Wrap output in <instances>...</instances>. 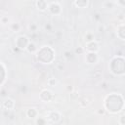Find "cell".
<instances>
[{
	"mask_svg": "<svg viewBox=\"0 0 125 125\" xmlns=\"http://www.w3.org/2000/svg\"><path fill=\"white\" fill-rule=\"evenodd\" d=\"M100 49V46H99V43L97 41H91V42H87L86 43V50L89 51V52H92V53H97Z\"/></svg>",
	"mask_w": 125,
	"mask_h": 125,
	"instance_id": "obj_4",
	"label": "cell"
},
{
	"mask_svg": "<svg viewBox=\"0 0 125 125\" xmlns=\"http://www.w3.org/2000/svg\"><path fill=\"white\" fill-rule=\"evenodd\" d=\"M78 93L77 92H75V91H72L71 93H70V98L72 99V100H75V99H77L78 98Z\"/></svg>",
	"mask_w": 125,
	"mask_h": 125,
	"instance_id": "obj_22",
	"label": "cell"
},
{
	"mask_svg": "<svg viewBox=\"0 0 125 125\" xmlns=\"http://www.w3.org/2000/svg\"><path fill=\"white\" fill-rule=\"evenodd\" d=\"M73 4L77 8H86L89 5V1L88 0H75Z\"/></svg>",
	"mask_w": 125,
	"mask_h": 125,
	"instance_id": "obj_9",
	"label": "cell"
},
{
	"mask_svg": "<svg viewBox=\"0 0 125 125\" xmlns=\"http://www.w3.org/2000/svg\"><path fill=\"white\" fill-rule=\"evenodd\" d=\"M29 43V40L26 36L24 35H21V36H19L17 39H16V46L18 49L20 50H24L26 49L27 45Z\"/></svg>",
	"mask_w": 125,
	"mask_h": 125,
	"instance_id": "obj_1",
	"label": "cell"
},
{
	"mask_svg": "<svg viewBox=\"0 0 125 125\" xmlns=\"http://www.w3.org/2000/svg\"><path fill=\"white\" fill-rule=\"evenodd\" d=\"M124 24H120L118 27H117V36L121 39V40H124Z\"/></svg>",
	"mask_w": 125,
	"mask_h": 125,
	"instance_id": "obj_11",
	"label": "cell"
},
{
	"mask_svg": "<svg viewBox=\"0 0 125 125\" xmlns=\"http://www.w3.org/2000/svg\"><path fill=\"white\" fill-rule=\"evenodd\" d=\"M98 30H99V32H104V24H100L98 26Z\"/></svg>",
	"mask_w": 125,
	"mask_h": 125,
	"instance_id": "obj_24",
	"label": "cell"
},
{
	"mask_svg": "<svg viewBox=\"0 0 125 125\" xmlns=\"http://www.w3.org/2000/svg\"><path fill=\"white\" fill-rule=\"evenodd\" d=\"M52 27H53V26H52V24H51V23H49V22H48V23H46V24L44 25L45 30H47L48 32H51V31H52Z\"/></svg>",
	"mask_w": 125,
	"mask_h": 125,
	"instance_id": "obj_20",
	"label": "cell"
},
{
	"mask_svg": "<svg viewBox=\"0 0 125 125\" xmlns=\"http://www.w3.org/2000/svg\"><path fill=\"white\" fill-rule=\"evenodd\" d=\"M8 21H9V18H8V17L4 16V17H2V18H1V22H2L3 24L8 23Z\"/></svg>",
	"mask_w": 125,
	"mask_h": 125,
	"instance_id": "obj_23",
	"label": "cell"
},
{
	"mask_svg": "<svg viewBox=\"0 0 125 125\" xmlns=\"http://www.w3.org/2000/svg\"><path fill=\"white\" fill-rule=\"evenodd\" d=\"M124 119H125V116H124V115H121V116H120V119H119L120 125H124V124H125V122H124Z\"/></svg>",
	"mask_w": 125,
	"mask_h": 125,
	"instance_id": "obj_25",
	"label": "cell"
},
{
	"mask_svg": "<svg viewBox=\"0 0 125 125\" xmlns=\"http://www.w3.org/2000/svg\"><path fill=\"white\" fill-rule=\"evenodd\" d=\"M94 35H93V33H91V32H87L86 33V35H85V41H86V43L87 42H91V41H94Z\"/></svg>",
	"mask_w": 125,
	"mask_h": 125,
	"instance_id": "obj_14",
	"label": "cell"
},
{
	"mask_svg": "<svg viewBox=\"0 0 125 125\" xmlns=\"http://www.w3.org/2000/svg\"><path fill=\"white\" fill-rule=\"evenodd\" d=\"M26 50H27L29 53H35V52L37 51V47H36L35 43L29 42L28 45H27V47H26Z\"/></svg>",
	"mask_w": 125,
	"mask_h": 125,
	"instance_id": "obj_12",
	"label": "cell"
},
{
	"mask_svg": "<svg viewBox=\"0 0 125 125\" xmlns=\"http://www.w3.org/2000/svg\"><path fill=\"white\" fill-rule=\"evenodd\" d=\"M36 125H46V119L43 117H37L35 120Z\"/></svg>",
	"mask_w": 125,
	"mask_h": 125,
	"instance_id": "obj_15",
	"label": "cell"
},
{
	"mask_svg": "<svg viewBox=\"0 0 125 125\" xmlns=\"http://www.w3.org/2000/svg\"><path fill=\"white\" fill-rule=\"evenodd\" d=\"M35 5H36V8L42 12H44L48 9V2L45 0H38L35 2Z\"/></svg>",
	"mask_w": 125,
	"mask_h": 125,
	"instance_id": "obj_6",
	"label": "cell"
},
{
	"mask_svg": "<svg viewBox=\"0 0 125 125\" xmlns=\"http://www.w3.org/2000/svg\"><path fill=\"white\" fill-rule=\"evenodd\" d=\"M48 10L53 15H60L62 13V7L59 2H48Z\"/></svg>",
	"mask_w": 125,
	"mask_h": 125,
	"instance_id": "obj_2",
	"label": "cell"
},
{
	"mask_svg": "<svg viewBox=\"0 0 125 125\" xmlns=\"http://www.w3.org/2000/svg\"><path fill=\"white\" fill-rule=\"evenodd\" d=\"M63 57H64L66 60H69V59L71 58V52H70V51H65V52L63 53Z\"/></svg>",
	"mask_w": 125,
	"mask_h": 125,
	"instance_id": "obj_21",
	"label": "cell"
},
{
	"mask_svg": "<svg viewBox=\"0 0 125 125\" xmlns=\"http://www.w3.org/2000/svg\"><path fill=\"white\" fill-rule=\"evenodd\" d=\"M94 17H95V20H96V21H99V20L101 19V17H100V15H99L98 13H97V14H95V15H94Z\"/></svg>",
	"mask_w": 125,
	"mask_h": 125,
	"instance_id": "obj_26",
	"label": "cell"
},
{
	"mask_svg": "<svg viewBox=\"0 0 125 125\" xmlns=\"http://www.w3.org/2000/svg\"><path fill=\"white\" fill-rule=\"evenodd\" d=\"M3 107L5 109H13L15 107V102L12 100V99H6L4 102H3Z\"/></svg>",
	"mask_w": 125,
	"mask_h": 125,
	"instance_id": "obj_8",
	"label": "cell"
},
{
	"mask_svg": "<svg viewBox=\"0 0 125 125\" xmlns=\"http://www.w3.org/2000/svg\"><path fill=\"white\" fill-rule=\"evenodd\" d=\"M26 115H27V117H29V118H35V117H37V115H38V111H37L36 108L30 107V108H28V109L26 110Z\"/></svg>",
	"mask_w": 125,
	"mask_h": 125,
	"instance_id": "obj_10",
	"label": "cell"
},
{
	"mask_svg": "<svg viewBox=\"0 0 125 125\" xmlns=\"http://www.w3.org/2000/svg\"><path fill=\"white\" fill-rule=\"evenodd\" d=\"M53 98H54L53 93H52L50 90H43V91L40 93V99H41L42 101L46 102V103L52 101Z\"/></svg>",
	"mask_w": 125,
	"mask_h": 125,
	"instance_id": "obj_5",
	"label": "cell"
},
{
	"mask_svg": "<svg viewBox=\"0 0 125 125\" xmlns=\"http://www.w3.org/2000/svg\"><path fill=\"white\" fill-rule=\"evenodd\" d=\"M98 112H99V113H100V114H101V113H102V114H103V113H104V110H99V111H98Z\"/></svg>",
	"mask_w": 125,
	"mask_h": 125,
	"instance_id": "obj_28",
	"label": "cell"
},
{
	"mask_svg": "<svg viewBox=\"0 0 125 125\" xmlns=\"http://www.w3.org/2000/svg\"><path fill=\"white\" fill-rule=\"evenodd\" d=\"M83 53H84V48L83 47H77L75 49V54L76 55H81Z\"/></svg>",
	"mask_w": 125,
	"mask_h": 125,
	"instance_id": "obj_18",
	"label": "cell"
},
{
	"mask_svg": "<svg viewBox=\"0 0 125 125\" xmlns=\"http://www.w3.org/2000/svg\"><path fill=\"white\" fill-rule=\"evenodd\" d=\"M10 27H11V29H12L13 31H15V32H16V31H19V30H20V28H21V25H20L19 23L15 22V23H12Z\"/></svg>",
	"mask_w": 125,
	"mask_h": 125,
	"instance_id": "obj_16",
	"label": "cell"
},
{
	"mask_svg": "<svg viewBox=\"0 0 125 125\" xmlns=\"http://www.w3.org/2000/svg\"><path fill=\"white\" fill-rule=\"evenodd\" d=\"M115 5H116V1H105V2H104V4H103V6H104V8H107V9H109V8H114Z\"/></svg>",
	"mask_w": 125,
	"mask_h": 125,
	"instance_id": "obj_13",
	"label": "cell"
},
{
	"mask_svg": "<svg viewBox=\"0 0 125 125\" xmlns=\"http://www.w3.org/2000/svg\"><path fill=\"white\" fill-rule=\"evenodd\" d=\"M57 79L56 78H50L49 80H48V84L50 85V86H55L56 84H57Z\"/></svg>",
	"mask_w": 125,
	"mask_h": 125,
	"instance_id": "obj_19",
	"label": "cell"
},
{
	"mask_svg": "<svg viewBox=\"0 0 125 125\" xmlns=\"http://www.w3.org/2000/svg\"><path fill=\"white\" fill-rule=\"evenodd\" d=\"M47 119L50 120L53 123H57L61 120V113L57 110H53V111H49L48 115H47Z\"/></svg>",
	"mask_w": 125,
	"mask_h": 125,
	"instance_id": "obj_3",
	"label": "cell"
},
{
	"mask_svg": "<svg viewBox=\"0 0 125 125\" xmlns=\"http://www.w3.org/2000/svg\"><path fill=\"white\" fill-rule=\"evenodd\" d=\"M97 61H98V55H97V53L89 52L86 55V62L88 63H95V62H97Z\"/></svg>",
	"mask_w": 125,
	"mask_h": 125,
	"instance_id": "obj_7",
	"label": "cell"
},
{
	"mask_svg": "<svg viewBox=\"0 0 125 125\" xmlns=\"http://www.w3.org/2000/svg\"><path fill=\"white\" fill-rule=\"evenodd\" d=\"M67 90H70V91H72V87L70 86V87H67Z\"/></svg>",
	"mask_w": 125,
	"mask_h": 125,
	"instance_id": "obj_27",
	"label": "cell"
},
{
	"mask_svg": "<svg viewBox=\"0 0 125 125\" xmlns=\"http://www.w3.org/2000/svg\"><path fill=\"white\" fill-rule=\"evenodd\" d=\"M28 29L31 31V32H34L37 30V24L36 23H31L28 25Z\"/></svg>",
	"mask_w": 125,
	"mask_h": 125,
	"instance_id": "obj_17",
	"label": "cell"
}]
</instances>
